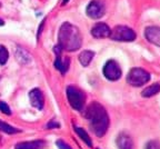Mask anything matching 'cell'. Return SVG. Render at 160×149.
Segmentation results:
<instances>
[{"mask_svg": "<svg viewBox=\"0 0 160 149\" xmlns=\"http://www.w3.org/2000/svg\"><path fill=\"white\" fill-rule=\"evenodd\" d=\"M110 33L111 29L109 28V26L107 23H98L91 28V35L95 38H107L110 37Z\"/></svg>", "mask_w": 160, "mask_h": 149, "instance_id": "cell-11", "label": "cell"}, {"mask_svg": "<svg viewBox=\"0 0 160 149\" xmlns=\"http://www.w3.org/2000/svg\"><path fill=\"white\" fill-rule=\"evenodd\" d=\"M150 74L142 68H132L127 76V82L132 87H141L150 80Z\"/></svg>", "mask_w": 160, "mask_h": 149, "instance_id": "cell-4", "label": "cell"}, {"mask_svg": "<svg viewBox=\"0 0 160 149\" xmlns=\"http://www.w3.org/2000/svg\"><path fill=\"white\" fill-rule=\"evenodd\" d=\"M110 38L116 41H125L130 42L137 38L135 30L131 29L127 26H116L113 29H111L110 33Z\"/></svg>", "mask_w": 160, "mask_h": 149, "instance_id": "cell-5", "label": "cell"}, {"mask_svg": "<svg viewBox=\"0 0 160 149\" xmlns=\"http://www.w3.org/2000/svg\"><path fill=\"white\" fill-rule=\"evenodd\" d=\"M56 145H57L59 149H72L71 146H69L67 142L63 141V140H61V139H58L57 141H56Z\"/></svg>", "mask_w": 160, "mask_h": 149, "instance_id": "cell-22", "label": "cell"}, {"mask_svg": "<svg viewBox=\"0 0 160 149\" xmlns=\"http://www.w3.org/2000/svg\"><path fill=\"white\" fill-rule=\"evenodd\" d=\"M145 36L149 42L160 47V27H158V26H149V27L146 28Z\"/></svg>", "mask_w": 160, "mask_h": 149, "instance_id": "cell-10", "label": "cell"}, {"mask_svg": "<svg viewBox=\"0 0 160 149\" xmlns=\"http://www.w3.org/2000/svg\"><path fill=\"white\" fill-rule=\"evenodd\" d=\"M66 92H67V98L70 106L76 110H82L86 104L85 92L75 86H68Z\"/></svg>", "mask_w": 160, "mask_h": 149, "instance_id": "cell-3", "label": "cell"}, {"mask_svg": "<svg viewBox=\"0 0 160 149\" xmlns=\"http://www.w3.org/2000/svg\"><path fill=\"white\" fill-rule=\"evenodd\" d=\"M146 149H160V141L158 140H151L147 144Z\"/></svg>", "mask_w": 160, "mask_h": 149, "instance_id": "cell-21", "label": "cell"}, {"mask_svg": "<svg viewBox=\"0 0 160 149\" xmlns=\"http://www.w3.org/2000/svg\"><path fill=\"white\" fill-rule=\"evenodd\" d=\"M0 111L3 112L5 115H7V116L11 115V110H10L9 106L5 101H2V100H0Z\"/></svg>", "mask_w": 160, "mask_h": 149, "instance_id": "cell-20", "label": "cell"}, {"mask_svg": "<svg viewBox=\"0 0 160 149\" xmlns=\"http://www.w3.org/2000/svg\"><path fill=\"white\" fill-rule=\"evenodd\" d=\"M46 146L45 140L38 139V140H31V141H23L18 142L16 145V149H43Z\"/></svg>", "mask_w": 160, "mask_h": 149, "instance_id": "cell-12", "label": "cell"}, {"mask_svg": "<svg viewBox=\"0 0 160 149\" xmlns=\"http://www.w3.org/2000/svg\"><path fill=\"white\" fill-rule=\"evenodd\" d=\"M75 131L76 134L79 136V138L81 140H82L83 142H86V145H87L88 147H92V140H91V138L89 137V135H88V132L86 131L83 128H81V127H77L75 126Z\"/></svg>", "mask_w": 160, "mask_h": 149, "instance_id": "cell-16", "label": "cell"}, {"mask_svg": "<svg viewBox=\"0 0 160 149\" xmlns=\"http://www.w3.org/2000/svg\"><path fill=\"white\" fill-rule=\"evenodd\" d=\"M29 99L30 104L32 105L33 107L37 108L38 110H41L43 108V105H45V97H43L42 91L38 88L32 89L29 92Z\"/></svg>", "mask_w": 160, "mask_h": 149, "instance_id": "cell-9", "label": "cell"}, {"mask_svg": "<svg viewBox=\"0 0 160 149\" xmlns=\"http://www.w3.org/2000/svg\"><path fill=\"white\" fill-rule=\"evenodd\" d=\"M159 92H160V84L159 82H155V84L150 85V86L146 87L145 89L142 90L141 95H142V97L150 98V97L156 96V95L159 94Z\"/></svg>", "mask_w": 160, "mask_h": 149, "instance_id": "cell-14", "label": "cell"}, {"mask_svg": "<svg viewBox=\"0 0 160 149\" xmlns=\"http://www.w3.org/2000/svg\"><path fill=\"white\" fill-rule=\"evenodd\" d=\"M82 45V36L76 26L69 23H62L58 33V46L62 50L76 51Z\"/></svg>", "mask_w": 160, "mask_h": 149, "instance_id": "cell-2", "label": "cell"}, {"mask_svg": "<svg viewBox=\"0 0 160 149\" xmlns=\"http://www.w3.org/2000/svg\"><path fill=\"white\" fill-rule=\"evenodd\" d=\"M102 71L105 77L110 81H117L121 78V74H122V70L120 68L119 64L113 59H110L106 62Z\"/></svg>", "mask_w": 160, "mask_h": 149, "instance_id": "cell-6", "label": "cell"}, {"mask_svg": "<svg viewBox=\"0 0 160 149\" xmlns=\"http://www.w3.org/2000/svg\"><path fill=\"white\" fill-rule=\"evenodd\" d=\"M86 117L93 134L98 137L105 136L109 128V116L102 105L97 101L91 102L86 110Z\"/></svg>", "mask_w": 160, "mask_h": 149, "instance_id": "cell-1", "label": "cell"}, {"mask_svg": "<svg viewBox=\"0 0 160 149\" xmlns=\"http://www.w3.org/2000/svg\"><path fill=\"white\" fill-rule=\"evenodd\" d=\"M43 23H45V20H43L42 23H41V25H40V27H39V31H38V33H37V38H39V37H40V33H41V31H42Z\"/></svg>", "mask_w": 160, "mask_h": 149, "instance_id": "cell-24", "label": "cell"}, {"mask_svg": "<svg viewBox=\"0 0 160 149\" xmlns=\"http://www.w3.org/2000/svg\"><path fill=\"white\" fill-rule=\"evenodd\" d=\"M117 145L119 149H133V141L127 134H120L118 136Z\"/></svg>", "mask_w": 160, "mask_h": 149, "instance_id": "cell-13", "label": "cell"}, {"mask_svg": "<svg viewBox=\"0 0 160 149\" xmlns=\"http://www.w3.org/2000/svg\"><path fill=\"white\" fill-rule=\"evenodd\" d=\"M16 56H17V59L19 60L21 64H28L30 61V56L26 50L21 49V48H18L17 52H16Z\"/></svg>", "mask_w": 160, "mask_h": 149, "instance_id": "cell-17", "label": "cell"}, {"mask_svg": "<svg viewBox=\"0 0 160 149\" xmlns=\"http://www.w3.org/2000/svg\"><path fill=\"white\" fill-rule=\"evenodd\" d=\"M106 13V6L102 0H91L87 6V15L92 19H100Z\"/></svg>", "mask_w": 160, "mask_h": 149, "instance_id": "cell-7", "label": "cell"}, {"mask_svg": "<svg viewBox=\"0 0 160 149\" xmlns=\"http://www.w3.org/2000/svg\"><path fill=\"white\" fill-rule=\"evenodd\" d=\"M53 51L56 54V60H55V67L59 70L61 74H66L69 69L70 66V59L68 57H63L62 56V49L60 48V46H55Z\"/></svg>", "mask_w": 160, "mask_h": 149, "instance_id": "cell-8", "label": "cell"}, {"mask_svg": "<svg viewBox=\"0 0 160 149\" xmlns=\"http://www.w3.org/2000/svg\"><path fill=\"white\" fill-rule=\"evenodd\" d=\"M68 1H69V0H62V5H66V3H67Z\"/></svg>", "mask_w": 160, "mask_h": 149, "instance_id": "cell-25", "label": "cell"}, {"mask_svg": "<svg viewBox=\"0 0 160 149\" xmlns=\"http://www.w3.org/2000/svg\"><path fill=\"white\" fill-rule=\"evenodd\" d=\"M8 58H9L8 50L3 46H0V65H5L8 61Z\"/></svg>", "mask_w": 160, "mask_h": 149, "instance_id": "cell-19", "label": "cell"}, {"mask_svg": "<svg viewBox=\"0 0 160 149\" xmlns=\"http://www.w3.org/2000/svg\"><path fill=\"white\" fill-rule=\"evenodd\" d=\"M0 131L6 132V134H8V135H13V134H18L19 129H17V128H15V127H12V126H10L7 122H3L0 120Z\"/></svg>", "mask_w": 160, "mask_h": 149, "instance_id": "cell-18", "label": "cell"}, {"mask_svg": "<svg viewBox=\"0 0 160 149\" xmlns=\"http://www.w3.org/2000/svg\"><path fill=\"white\" fill-rule=\"evenodd\" d=\"M95 57V52L91 50H83L79 55V62L83 67H88Z\"/></svg>", "mask_w": 160, "mask_h": 149, "instance_id": "cell-15", "label": "cell"}, {"mask_svg": "<svg viewBox=\"0 0 160 149\" xmlns=\"http://www.w3.org/2000/svg\"><path fill=\"white\" fill-rule=\"evenodd\" d=\"M60 125L58 124L57 121H55V120H51V121L49 122V124L47 125V128L48 129H52V128H59Z\"/></svg>", "mask_w": 160, "mask_h": 149, "instance_id": "cell-23", "label": "cell"}, {"mask_svg": "<svg viewBox=\"0 0 160 149\" xmlns=\"http://www.w3.org/2000/svg\"><path fill=\"white\" fill-rule=\"evenodd\" d=\"M3 23H3V20H2V19H0V26H2Z\"/></svg>", "mask_w": 160, "mask_h": 149, "instance_id": "cell-26", "label": "cell"}]
</instances>
